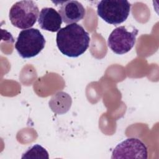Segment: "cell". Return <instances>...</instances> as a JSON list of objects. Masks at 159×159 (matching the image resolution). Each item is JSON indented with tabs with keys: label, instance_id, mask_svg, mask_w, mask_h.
Segmentation results:
<instances>
[{
	"label": "cell",
	"instance_id": "1",
	"mask_svg": "<svg viewBox=\"0 0 159 159\" xmlns=\"http://www.w3.org/2000/svg\"><path fill=\"white\" fill-rule=\"evenodd\" d=\"M89 42L88 32L76 23L61 28L57 34V47L61 53L68 57H78L84 53Z\"/></svg>",
	"mask_w": 159,
	"mask_h": 159
},
{
	"label": "cell",
	"instance_id": "2",
	"mask_svg": "<svg viewBox=\"0 0 159 159\" xmlns=\"http://www.w3.org/2000/svg\"><path fill=\"white\" fill-rule=\"evenodd\" d=\"M46 40L37 29L30 28L20 32L15 48L23 58H29L37 55L45 47Z\"/></svg>",
	"mask_w": 159,
	"mask_h": 159
},
{
	"label": "cell",
	"instance_id": "3",
	"mask_svg": "<svg viewBox=\"0 0 159 159\" xmlns=\"http://www.w3.org/2000/svg\"><path fill=\"white\" fill-rule=\"evenodd\" d=\"M39 13L38 6L34 1H20L12 6L9 17L14 27L25 30L35 24Z\"/></svg>",
	"mask_w": 159,
	"mask_h": 159
},
{
	"label": "cell",
	"instance_id": "4",
	"mask_svg": "<svg viewBox=\"0 0 159 159\" xmlns=\"http://www.w3.org/2000/svg\"><path fill=\"white\" fill-rule=\"evenodd\" d=\"M130 6L127 1L102 0L98 4L97 12L105 22L116 25L127 19Z\"/></svg>",
	"mask_w": 159,
	"mask_h": 159
},
{
	"label": "cell",
	"instance_id": "5",
	"mask_svg": "<svg viewBox=\"0 0 159 159\" xmlns=\"http://www.w3.org/2000/svg\"><path fill=\"white\" fill-rule=\"evenodd\" d=\"M138 30L135 27L132 31L128 30L125 26L117 27L108 37V47L116 54L126 53L134 46Z\"/></svg>",
	"mask_w": 159,
	"mask_h": 159
},
{
	"label": "cell",
	"instance_id": "6",
	"mask_svg": "<svg viewBox=\"0 0 159 159\" xmlns=\"http://www.w3.org/2000/svg\"><path fill=\"white\" fill-rule=\"evenodd\" d=\"M147 148L145 145L139 139L129 138L115 147L111 158L147 159Z\"/></svg>",
	"mask_w": 159,
	"mask_h": 159
},
{
	"label": "cell",
	"instance_id": "7",
	"mask_svg": "<svg viewBox=\"0 0 159 159\" xmlns=\"http://www.w3.org/2000/svg\"><path fill=\"white\" fill-rule=\"evenodd\" d=\"M58 13L65 24L76 23L83 19L86 10L81 3L77 1H60Z\"/></svg>",
	"mask_w": 159,
	"mask_h": 159
},
{
	"label": "cell",
	"instance_id": "8",
	"mask_svg": "<svg viewBox=\"0 0 159 159\" xmlns=\"http://www.w3.org/2000/svg\"><path fill=\"white\" fill-rule=\"evenodd\" d=\"M62 21L60 14L52 7H44L39 14V24L42 29L47 31L58 32Z\"/></svg>",
	"mask_w": 159,
	"mask_h": 159
},
{
	"label": "cell",
	"instance_id": "9",
	"mask_svg": "<svg viewBox=\"0 0 159 159\" xmlns=\"http://www.w3.org/2000/svg\"><path fill=\"white\" fill-rule=\"evenodd\" d=\"M49 156L47 151L41 145H34L23 153L21 158L33 159H48Z\"/></svg>",
	"mask_w": 159,
	"mask_h": 159
}]
</instances>
